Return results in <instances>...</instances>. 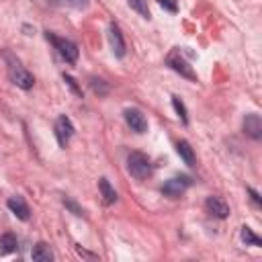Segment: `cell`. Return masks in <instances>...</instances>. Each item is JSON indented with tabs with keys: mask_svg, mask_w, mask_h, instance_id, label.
Instances as JSON below:
<instances>
[{
	"mask_svg": "<svg viewBox=\"0 0 262 262\" xmlns=\"http://www.w3.org/2000/svg\"><path fill=\"white\" fill-rule=\"evenodd\" d=\"M2 57H4V61H6V72H8L10 82H12L14 86L23 88V90H31V88H33V84H35L33 74H31L29 70H25V68L20 66L18 57H14L8 49H4V51H2Z\"/></svg>",
	"mask_w": 262,
	"mask_h": 262,
	"instance_id": "6da1fadb",
	"label": "cell"
},
{
	"mask_svg": "<svg viewBox=\"0 0 262 262\" xmlns=\"http://www.w3.org/2000/svg\"><path fill=\"white\" fill-rule=\"evenodd\" d=\"M127 170L135 180H145L151 176V162L143 151H131L127 158Z\"/></svg>",
	"mask_w": 262,
	"mask_h": 262,
	"instance_id": "7a4b0ae2",
	"label": "cell"
},
{
	"mask_svg": "<svg viewBox=\"0 0 262 262\" xmlns=\"http://www.w3.org/2000/svg\"><path fill=\"white\" fill-rule=\"evenodd\" d=\"M45 37L55 45V49H57V53L68 61V63H74L76 59H78V45L74 43V41H70V39H61V37H55L53 33H45Z\"/></svg>",
	"mask_w": 262,
	"mask_h": 262,
	"instance_id": "3957f363",
	"label": "cell"
},
{
	"mask_svg": "<svg viewBox=\"0 0 262 262\" xmlns=\"http://www.w3.org/2000/svg\"><path fill=\"white\" fill-rule=\"evenodd\" d=\"M166 63H168L170 70H174L176 74H180V76H184V78H188V80H196V74L192 72V66L182 57L180 49L170 51L168 57H166Z\"/></svg>",
	"mask_w": 262,
	"mask_h": 262,
	"instance_id": "277c9868",
	"label": "cell"
},
{
	"mask_svg": "<svg viewBox=\"0 0 262 262\" xmlns=\"http://www.w3.org/2000/svg\"><path fill=\"white\" fill-rule=\"evenodd\" d=\"M190 178L188 176H174V178H168L164 184H162V194L168 196V199H178L188 186H190Z\"/></svg>",
	"mask_w": 262,
	"mask_h": 262,
	"instance_id": "5b68a950",
	"label": "cell"
},
{
	"mask_svg": "<svg viewBox=\"0 0 262 262\" xmlns=\"http://www.w3.org/2000/svg\"><path fill=\"white\" fill-rule=\"evenodd\" d=\"M53 129H55V137H57L59 147H66V145L70 143L72 135H74V125H72V121H70L66 115H59Z\"/></svg>",
	"mask_w": 262,
	"mask_h": 262,
	"instance_id": "8992f818",
	"label": "cell"
},
{
	"mask_svg": "<svg viewBox=\"0 0 262 262\" xmlns=\"http://www.w3.org/2000/svg\"><path fill=\"white\" fill-rule=\"evenodd\" d=\"M123 115H125V121L131 127V131H135V133H145L147 131V119L139 108H127Z\"/></svg>",
	"mask_w": 262,
	"mask_h": 262,
	"instance_id": "52a82bcc",
	"label": "cell"
},
{
	"mask_svg": "<svg viewBox=\"0 0 262 262\" xmlns=\"http://www.w3.org/2000/svg\"><path fill=\"white\" fill-rule=\"evenodd\" d=\"M108 43H111V49L117 57H125L127 45H125V39H123L119 25H115V23H111V27H108Z\"/></svg>",
	"mask_w": 262,
	"mask_h": 262,
	"instance_id": "ba28073f",
	"label": "cell"
},
{
	"mask_svg": "<svg viewBox=\"0 0 262 262\" xmlns=\"http://www.w3.org/2000/svg\"><path fill=\"white\" fill-rule=\"evenodd\" d=\"M242 127H244V133L250 135L252 139H262V119L256 113L246 115Z\"/></svg>",
	"mask_w": 262,
	"mask_h": 262,
	"instance_id": "9c48e42d",
	"label": "cell"
},
{
	"mask_svg": "<svg viewBox=\"0 0 262 262\" xmlns=\"http://www.w3.org/2000/svg\"><path fill=\"white\" fill-rule=\"evenodd\" d=\"M205 209L209 211V215H213L217 219H225L229 215V205L221 196H209L205 201Z\"/></svg>",
	"mask_w": 262,
	"mask_h": 262,
	"instance_id": "30bf717a",
	"label": "cell"
},
{
	"mask_svg": "<svg viewBox=\"0 0 262 262\" xmlns=\"http://www.w3.org/2000/svg\"><path fill=\"white\" fill-rule=\"evenodd\" d=\"M6 205H8V209L14 213V217H18L20 221H27V219L31 217L29 205L25 203V199H23V196H10Z\"/></svg>",
	"mask_w": 262,
	"mask_h": 262,
	"instance_id": "8fae6325",
	"label": "cell"
},
{
	"mask_svg": "<svg viewBox=\"0 0 262 262\" xmlns=\"http://www.w3.org/2000/svg\"><path fill=\"white\" fill-rule=\"evenodd\" d=\"M31 258H33L35 262H51V260H53V252H51V248H49L45 242H39V244L33 246Z\"/></svg>",
	"mask_w": 262,
	"mask_h": 262,
	"instance_id": "7c38bea8",
	"label": "cell"
},
{
	"mask_svg": "<svg viewBox=\"0 0 262 262\" xmlns=\"http://www.w3.org/2000/svg\"><path fill=\"white\" fill-rule=\"evenodd\" d=\"M176 151H178V156L184 160L186 166H194L196 158H194V151H192V147H190V143H188L186 139H180V141L176 143Z\"/></svg>",
	"mask_w": 262,
	"mask_h": 262,
	"instance_id": "4fadbf2b",
	"label": "cell"
},
{
	"mask_svg": "<svg viewBox=\"0 0 262 262\" xmlns=\"http://www.w3.org/2000/svg\"><path fill=\"white\" fill-rule=\"evenodd\" d=\"M16 246H18V242H16V235H14V233L6 231V233H2V235H0V254H2V256H4V254L14 252V250H16Z\"/></svg>",
	"mask_w": 262,
	"mask_h": 262,
	"instance_id": "5bb4252c",
	"label": "cell"
},
{
	"mask_svg": "<svg viewBox=\"0 0 262 262\" xmlns=\"http://www.w3.org/2000/svg\"><path fill=\"white\" fill-rule=\"evenodd\" d=\"M98 188H100L102 201H104L106 205H113V203L117 201V192H115V188L111 186V182H108L106 178H100V180H98Z\"/></svg>",
	"mask_w": 262,
	"mask_h": 262,
	"instance_id": "9a60e30c",
	"label": "cell"
},
{
	"mask_svg": "<svg viewBox=\"0 0 262 262\" xmlns=\"http://www.w3.org/2000/svg\"><path fill=\"white\" fill-rule=\"evenodd\" d=\"M53 6H66V8H76L82 10L88 6V0H49Z\"/></svg>",
	"mask_w": 262,
	"mask_h": 262,
	"instance_id": "2e32d148",
	"label": "cell"
},
{
	"mask_svg": "<svg viewBox=\"0 0 262 262\" xmlns=\"http://www.w3.org/2000/svg\"><path fill=\"white\" fill-rule=\"evenodd\" d=\"M242 239L246 242V246H262V239L250 229V227H242Z\"/></svg>",
	"mask_w": 262,
	"mask_h": 262,
	"instance_id": "e0dca14e",
	"label": "cell"
},
{
	"mask_svg": "<svg viewBox=\"0 0 262 262\" xmlns=\"http://www.w3.org/2000/svg\"><path fill=\"white\" fill-rule=\"evenodd\" d=\"M172 106H174V111L178 113L180 121H182V123H188V113H186V106H184V102H182L178 96H172Z\"/></svg>",
	"mask_w": 262,
	"mask_h": 262,
	"instance_id": "ac0fdd59",
	"label": "cell"
},
{
	"mask_svg": "<svg viewBox=\"0 0 262 262\" xmlns=\"http://www.w3.org/2000/svg\"><path fill=\"white\" fill-rule=\"evenodd\" d=\"M129 6L133 10H137L143 18H149V8H147V0H129Z\"/></svg>",
	"mask_w": 262,
	"mask_h": 262,
	"instance_id": "d6986e66",
	"label": "cell"
},
{
	"mask_svg": "<svg viewBox=\"0 0 262 262\" xmlns=\"http://www.w3.org/2000/svg\"><path fill=\"white\" fill-rule=\"evenodd\" d=\"M90 86H92L94 94H98V96H104V94L108 92V86H106L104 80H100V78H92V80H90Z\"/></svg>",
	"mask_w": 262,
	"mask_h": 262,
	"instance_id": "ffe728a7",
	"label": "cell"
},
{
	"mask_svg": "<svg viewBox=\"0 0 262 262\" xmlns=\"http://www.w3.org/2000/svg\"><path fill=\"white\" fill-rule=\"evenodd\" d=\"M63 205H66V207H68V209H70L74 215H78V217H82V215H84V209H82V207H78V205H76L72 199H63Z\"/></svg>",
	"mask_w": 262,
	"mask_h": 262,
	"instance_id": "44dd1931",
	"label": "cell"
},
{
	"mask_svg": "<svg viewBox=\"0 0 262 262\" xmlns=\"http://www.w3.org/2000/svg\"><path fill=\"white\" fill-rule=\"evenodd\" d=\"M158 4H160L162 8H166V10H170V12H176V10H178L176 0H158Z\"/></svg>",
	"mask_w": 262,
	"mask_h": 262,
	"instance_id": "7402d4cb",
	"label": "cell"
},
{
	"mask_svg": "<svg viewBox=\"0 0 262 262\" xmlns=\"http://www.w3.org/2000/svg\"><path fill=\"white\" fill-rule=\"evenodd\" d=\"M63 80L68 82V86H70V88H72V90H74V92H76L78 96H82V90L78 88V84H76V80H74L72 76H63Z\"/></svg>",
	"mask_w": 262,
	"mask_h": 262,
	"instance_id": "603a6c76",
	"label": "cell"
},
{
	"mask_svg": "<svg viewBox=\"0 0 262 262\" xmlns=\"http://www.w3.org/2000/svg\"><path fill=\"white\" fill-rule=\"evenodd\" d=\"M248 194H250V196H252V201H254V203H256V205H258V207H260V205H262V199H260V194H258V192H256V190H254V188H248Z\"/></svg>",
	"mask_w": 262,
	"mask_h": 262,
	"instance_id": "cb8c5ba5",
	"label": "cell"
}]
</instances>
